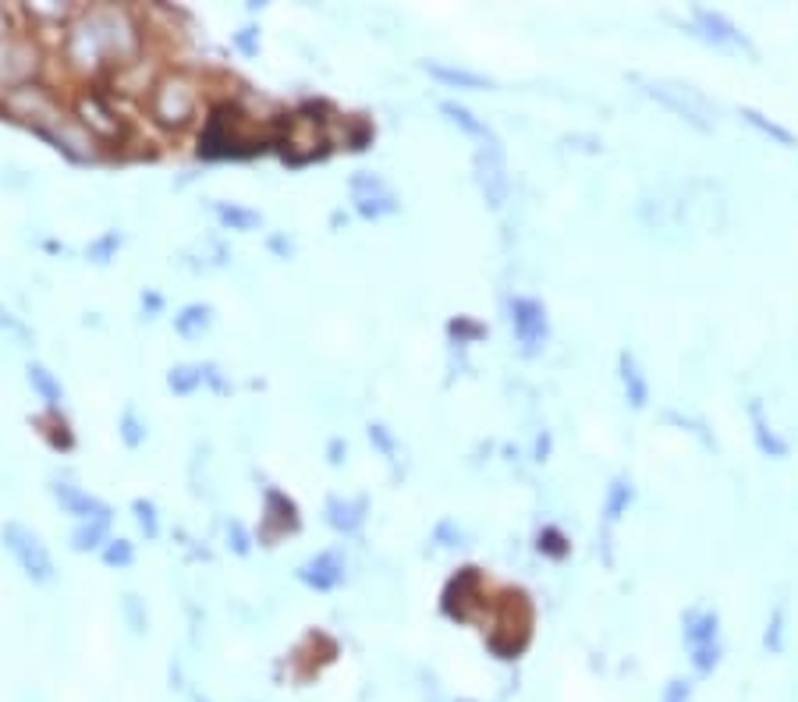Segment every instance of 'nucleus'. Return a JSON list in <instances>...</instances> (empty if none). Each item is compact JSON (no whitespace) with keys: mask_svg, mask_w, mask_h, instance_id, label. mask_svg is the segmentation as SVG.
<instances>
[{"mask_svg":"<svg viewBox=\"0 0 798 702\" xmlns=\"http://www.w3.org/2000/svg\"><path fill=\"white\" fill-rule=\"evenodd\" d=\"M64 61L79 75H100L110 68L135 64L142 54V29L135 11L121 4H93L75 11L64 25Z\"/></svg>","mask_w":798,"mask_h":702,"instance_id":"obj_1","label":"nucleus"},{"mask_svg":"<svg viewBox=\"0 0 798 702\" xmlns=\"http://www.w3.org/2000/svg\"><path fill=\"white\" fill-rule=\"evenodd\" d=\"M149 121L167 135H181L185 128H192L199 121V110H203V86H199L196 75L188 71H167L160 75L146 96Z\"/></svg>","mask_w":798,"mask_h":702,"instance_id":"obj_2","label":"nucleus"},{"mask_svg":"<svg viewBox=\"0 0 798 702\" xmlns=\"http://www.w3.org/2000/svg\"><path fill=\"white\" fill-rule=\"evenodd\" d=\"M0 543H4V550L15 557V564L25 571V578H32V582H50V578H54V571H57L54 557H50L40 532H32L29 525H22V522H4Z\"/></svg>","mask_w":798,"mask_h":702,"instance_id":"obj_3","label":"nucleus"},{"mask_svg":"<svg viewBox=\"0 0 798 702\" xmlns=\"http://www.w3.org/2000/svg\"><path fill=\"white\" fill-rule=\"evenodd\" d=\"M36 71V47L18 36L15 15L0 8V89H18Z\"/></svg>","mask_w":798,"mask_h":702,"instance_id":"obj_4","label":"nucleus"},{"mask_svg":"<svg viewBox=\"0 0 798 702\" xmlns=\"http://www.w3.org/2000/svg\"><path fill=\"white\" fill-rule=\"evenodd\" d=\"M75 121H79L96 142H107V146H114V142L121 146L128 135L125 117L118 114V107H114L103 93H82L79 100H75Z\"/></svg>","mask_w":798,"mask_h":702,"instance_id":"obj_5","label":"nucleus"},{"mask_svg":"<svg viewBox=\"0 0 798 702\" xmlns=\"http://www.w3.org/2000/svg\"><path fill=\"white\" fill-rule=\"evenodd\" d=\"M4 107L15 117H22L25 125H32L36 132H50L54 125L64 121V110L57 107V100L40 86H18L4 96Z\"/></svg>","mask_w":798,"mask_h":702,"instance_id":"obj_6","label":"nucleus"},{"mask_svg":"<svg viewBox=\"0 0 798 702\" xmlns=\"http://www.w3.org/2000/svg\"><path fill=\"white\" fill-rule=\"evenodd\" d=\"M348 192H352L355 213H359V217H366V220H380V217H387V213H398V206H401L398 192H394V188L373 171L352 174V181H348Z\"/></svg>","mask_w":798,"mask_h":702,"instance_id":"obj_7","label":"nucleus"},{"mask_svg":"<svg viewBox=\"0 0 798 702\" xmlns=\"http://www.w3.org/2000/svg\"><path fill=\"white\" fill-rule=\"evenodd\" d=\"M50 493H54V500L61 504L64 515H71L75 522H110V518H114L110 504H103L100 497H93V493L82 490V486L71 483V479H54V483H50Z\"/></svg>","mask_w":798,"mask_h":702,"instance_id":"obj_8","label":"nucleus"},{"mask_svg":"<svg viewBox=\"0 0 798 702\" xmlns=\"http://www.w3.org/2000/svg\"><path fill=\"white\" fill-rule=\"evenodd\" d=\"M476 171H479V185H483L486 203L493 210H501L508 203L511 181H508V167H504V153L501 142H490V146H479L476 153Z\"/></svg>","mask_w":798,"mask_h":702,"instance_id":"obj_9","label":"nucleus"},{"mask_svg":"<svg viewBox=\"0 0 798 702\" xmlns=\"http://www.w3.org/2000/svg\"><path fill=\"white\" fill-rule=\"evenodd\" d=\"M653 96H657L664 107H671L678 117H685V121H692L696 128H703V132L713 125V121H710V117H713L710 103H706V96L696 93V89L674 86V82H653Z\"/></svg>","mask_w":798,"mask_h":702,"instance_id":"obj_10","label":"nucleus"},{"mask_svg":"<svg viewBox=\"0 0 798 702\" xmlns=\"http://www.w3.org/2000/svg\"><path fill=\"white\" fill-rule=\"evenodd\" d=\"M685 642L692 649V660H696L699 671H710L717 663V614L710 610H692L685 617Z\"/></svg>","mask_w":798,"mask_h":702,"instance_id":"obj_11","label":"nucleus"},{"mask_svg":"<svg viewBox=\"0 0 798 702\" xmlns=\"http://www.w3.org/2000/svg\"><path fill=\"white\" fill-rule=\"evenodd\" d=\"M298 529V507L295 500L288 497V493L281 490H266V500H263V525H259V539L263 543H274V539L288 536V532Z\"/></svg>","mask_w":798,"mask_h":702,"instance_id":"obj_12","label":"nucleus"},{"mask_svg":"<svg viewBox=\"0 0 798 702\" xmlns=\"http://www.w3.org/2000/svg\"><path fill=\"white\" fill-rule=\"evenodd\" d=\"M511 327L525 351H536L547 341V309L536 298H511Z\"/></svg>","mask_w":798,"mask_h":702,"instance_id":"obj_13","label":"nucleus"},{"mask_svg":"<svg viewBox=\"0 0 798 702\" xmlns=\"http://www.w3.org/2000/svg\"><path fill=\"white\" fill-rule=\"evenodd\" d=\"M298 582L316 589V593H334L337 585L345 582V557H341V550H320L316 557L302 561Z\"/></svg>","mask_w":798,"mask_h":702,"instance_id":"obj_14","label":"nucleus"},{"mask_svg":"<svg viewBox=\"0 0 798 702\" xmlns=\"http://www.w3.org/2000/svg\"><path fill=\"white\" fill-rule=\"evenodd\" d=\"M483 600V575L476 568H465L447 582L444 589V610L458 621H469L472 607Z\"/></svg>","mask_w":798,"mask_h":702,"instance_id":"obj_15","label":"nucleus"},{"mask_svg":"<svg viewBox=\"0 0 798 702\" xmlns=\"http://www.w3.org/2000/svg\"><path fill=\"white\" fill-rule=\"evenodd\" d=\"M366 515H369L366 497H330L327 500V525L334 532L352 536V532H359L362 525H366Z\"/></svg>","mask_w":798,"mask_h":702,"instance_id":"obj_16","label":"nucleus"},{"mask_svg":"<svg viewBox=\"0 0 798 702\" xmlns=\"http://www.w3.org/2000/svg\"><path fill=\"white\" fill-rule=\"evenodd\" d=\"M43 135H47L61 153H68L71 160H89V156H96V139L79 125V121H68V117H64L61 125H54Z\"/></svg>","mask_w":798,"mask_h":702,"instance_id":"obj_17","label":"nucleus"},{"mask_svg":"<svg viewBox=\"0 0 798 702\" xmlns=\"http://www.w3.org/2000/svg\"><path fill=\"white\" fill-rule=\"evenodd\" d=\"M696 25L703 29V36L710 39V43H717V47H742V50H749V39H745L742 32H738L735 25L728 22V18L717 15V11L696 8Z\"/></svg>","mask_w":798,"mask_h":702,"instance_id":"obj_18","label":"nucleus"},{"mask_svg":"<svg viewBox=\"0 0 798 702\" xmlns=\"http://www.w3.org/2000/svg\"><path fill=\"white\" fill-rule=\"evenodd\" d=\"M440 114H447V121H451V125H458L465 135H469V139H479V142H483V146H490V142H497V135H493V128L486 125V121H479V117L472 114L469 107H462V103L444 100V103H440Z\"/></svg>","mask_w":798,"mask_h":702,"instance_id":"obj_19","label":"nucleus"},{"mask_svg":"<svg viewBox=\"0 0 798 702\" xmlns=\"http://www.w3.org/2000/svg\"><path fill=\"white\" fill-rule=\"evenodd\" d=\"M25 376H29L32 390L40 394L43 405H47L50 412H61V405H64V387H61V380H57V376L50 373V369L43 366V362H29Z\"/></svg>","mask_w":798,"mask_h":702,"instance_id":"obj_20","label":"nucleus"},{"mask_svg":"<svg viewBox=\"0 0 798 702\" xmlns=\"http://www.w3.org/2000/svg\"><path fill=\"white\" fill-rule=\"evenodd\" d=\"M437 82L454 89H493V82L486 75H476V71H465V68H451V64H440V61H426L423 64Z\"/></svg>","mask_w":798,"mask_h":702,"instance_id":"obj_21","label":"nucleus"},{"mask_svg":"<svg viewBox=\"0 0 798 702\" xmlns=\"http://www.w3.org/2000/svg\"><path fill=\"white\" fill-rule=\"evenodd\" d=\"M213 213H217L220 227H231V231H256V227L263 224L259 210H249V206H242V203H217Z\"/></svg>","mask_w":798,"mask_h":702,"instance_id":"obj_22","label":"nucleus"},{"mask_svg":"<svg viewBox=\"0 0 798 702\" xmlns=\"http://www.w3.org/2000/svg\"><path fill=\"white\" fill-rule=\"evenodd\" d=\"M210 320H213V309H210V305L192 302V305H185V309H181L178 316H174V330H178L181 337H199L206 327H210Z\"/></svg>","mask_w":798,"mask_h":702,"instance_id":"obj_23","label":"nucleus"},{"mask_svg":"<svg viewBox=\"0 0 798 702\" xmlns=\"http://www.w3.org/2000/svg\"><path fill=\"white\" fill-rule=\"evenodd\" d=\"M206 380V366H196V362H185V366H174L167 373V387L178 394V398H188V394H196Z\"/></svg>","mask_w":798,"mask_h":702,"instance_id":"obj_24","label":"nucleus"},{"mask_svg":"<svg viewBox=\"0 0 798 702\" xmlns=\"http://www.w3.org/2000/svg\"><path fill=\"white\" fill-rule=\"evenodd\" d=\"M107 529H110V522H79L71 529V546H75L79 554H86V550H103L110 539Z\"/></svg>","mask_w":798,"mask_h":702,"instance_id":"obj_25","label":"nucleus"},{"mask_svg":"<svg viewBox=\"0 0 798 702\" xmlns=\"http://www.w3.org/2000/svg\"><path fill=\"white\" fill-rule=\"evenodd\" d=\"M621 380H625L628 401H632L635 408L646 405V398H650V387H646V380H642V373H639V366H635L632 355H621Z\"/></svg>","mask_w":798,"mask_h":702,"instance_id":"obj_26","label":"nucleus"},{"mask_svg":"<svg viewBox=\"0 0 798 702\" xmlns=\"http://www.w3.org/2000/svg\"><path fill=\"white\" fill-rule=\"evenodd\" d=\"M100 554L103 564H110V568H132L135 564V546L128 539H107V546H103Z\"/></svg>","mask_w":798,"mask_h":702,"instance_id":"obj_27","label":"nucleus"},{"mask_svg":"<svg viewBox=\"0 0 798 702\" xmlns=\"http://www.w3.org/2000/svg\"><path fill=\"white\" fill-rule=\"evenodd\" d=\"M121 440H125L128 447H139L142 440H146V422L139 419L135 408H125V415H121Z\"/></svg>","mask_w":798,"mask_h":702,"instance_id":"obj_28","label":"nucleus"},{"mask_svg":"<svg viewBox=\"0 0 798 702\" xmlns=\"http://www.w3.org/2000/svg\"><path fill=\"white\" fill-rule=\"evenodd\" d=\"M118 245H121L118 231H103L100 238L89 245V259H93V263H110V259H114V252H118Z\"/></svg>","mask_w":798,"mask_h":702,"instance_id":"obj_29","label":"nucleus"},{"mask_svg":"<svg viewBox=\"0 0 798 702\" xmlns=\"http://www.w3.org/2000/svg\"><path fill=\"white\" fill-rule=\"evenodd\" d=\"M132 511H135V522H139V529L146 532L149 539H157V532H160V522H157V507L149 504V500H135L132 504Z\"/></svg>","mask_w":798,"mask_h":702,"instance_id":"obj_30","label":"nucleus"},{"mask_svg":"<svg viewBox=\"0 0 798 702\" xmlns=\"http://www.w3.org/2000/svg\"><path fill=\"white\" fill-rule=\"evenodd\" d=\"M628 500H632V486H628V483H614L611 493H607V507H603L607 522H614V518H618L621 511H625Z\"/></svg>","mask_w":798,"mask_h":702,"instance_id":"obj_31","label":"nucleus"},{"mask_svg":"<svg viewBox=\"0 0 798 702\" xmlns=\"http://www.w3.org/2000/svg\"><path fill=\"white\" fill-rule=\"evenodd\" d=\"M125 617H128V628H132L135 635H142L149 628V617H146V607H142L139 596H125Z\"/></svg>","mask_w":798,"mask_h":702,"instance_id":"obj_32","label":"nucleus"},{"mask_svg":"<svg viewBox=\"0 0 798 702\" xmlns=\"http://www.w3.org/2000/svg\"><path fill=\"white\" fill-rule=\"evenodd\" d=\"M745 121H749V125H756L759 132L774 135V139H777V142H784V146H795V135L784 132V128H777L774 121H763V114H756V110H745Z\"/></svg>","mask_w":798,"mask_h":702,"instance_id":"obj_33","label":"nucleus"},{"mask_svg":"<svg viewBox=\"0 0 798 702\" xmlns=\"http://www.w3.org/2000/svg\"><path fill=\"white\" fill-rule=\"evenodd\" d=\"M369 440H373V444L380 447L387 458H394V454H398V444H394L391 429H387L384 422H373V426H369Z\"/></svg>","mask_w":798,"mask_h":702,"instance_id":"obj_34","label":"nucleus"},{"mask_svg":"<svg viewBox=\"0 0 798 702\" xmlns=\"http://www.w3.org/2000/svg\"><path fill=\"white\" fill-rule=\"evenodd\" d=\"M227 546H231L235 554H242V557L252 550V539H249V532H245L242 522H231V525H227Z\"/></svg>","mask_w":798,"mask_h":702,"instance_id":"obj_35","label":"nucleus"},{"mask_svg":"<svg viewBox=\"0 0 798 702\" xmlns=\"http://www.w3.org/2000/svg\"><path fill=\"white\" fill-rule=\"evenodd\" d=\"M256 36H259L256 29H242V32H238V36H235L238 50H242V54H249V57L256 54V50H259V39Z\"/></svg>","mask_w":798,"mask_h":702,"instance_id":"obj_36","label":"nucleus"},{"mask_svg":"<svg viewBox=\"0 0 798 702\" xmlns=\"http://www.w3.org/2000/svg\"><path fill=\"white\" fill-rule=\"evenodd\" d=\"M557 543H561V532H557V529H547V532H543V536H540V550H550V554H554V557H561V554H564V546H557Z\"/></svg>","mask_w":798,"mask_h":702,"instance_id":"obj_37","label":"nucleus"},{"mask_svg":"<svg viewBox=\"0 0 798 702\" xmlns=\"http://www.w3.org/2000/svg\"><path fill=\"white\" fill-rule=\"evenodd\" d=\"M685 695H689V688L681 685V681H674V688L667 692V699L664 702H685Z\"/></svg>","mask_w":798,"mask_h":702,"instance_id":"obj_38","label":"nucleus"},{"mask_svg":"<svg viewBox=\"0 0 798 702\" xmlns=\"http://www.w3.org/2000/svg\"><path fill=\"white\" fill-rule=\"evenodd\" d=\"M196 702H210V699H203V695H196Z\"/></svg>","mask_w":798,"mask_h":702,"instance_id":"obj_39","label":"nucleus"}]
</instances>
